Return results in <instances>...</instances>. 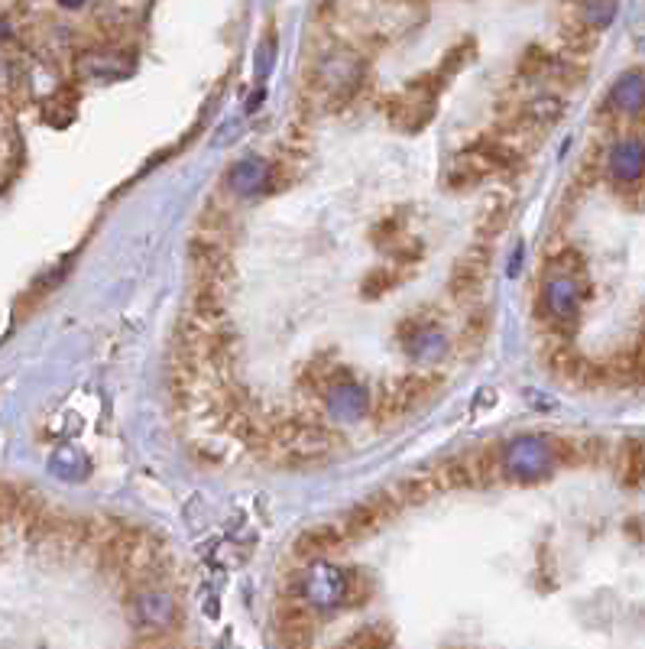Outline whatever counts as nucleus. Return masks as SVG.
<instances>
[{
	"instance_id": "nucleus-1",
	"label": "nucleus",
	"mask_w": 645,
	"mask_h": 649,
	"mask_svg": "<svg viewBox=\"0 0 645 649\" xmlns=\"http://www.w3.org/2000/svg\"><path fill=\"white\" fill-rule=\"evenodd\" d=\"M273 445L282 452V465L302 468L312 461L328 458L341 445V435L328 429L325 422H282L273 432Z\"/></svg>"
},
{
	"instance_id": "nucleus-2",
	"label": "nucleus",
	"mask_w": 645,
	"mask_h": 649,
	"mask_svg": "<svg viewBox=\"0 0 645 649\" xmlns=\"http://www.w3.org/2000/svg\"><path fill=\"white\" fill-rule=\"evenodd\" d=\"M445 387V377L441 374H409L396 383H389L386 393L380 396V406H376V419L380 422H399L406 419L409 413H415L425 400H432V396Z\"/></svg>"
},
{
	"instance_id": "nucleus-3",
	"label": "nucleus",
	"mask_w": 645,
	"mask_h": 649,
	"mask_svg": "<svg viewBox=\"0 0 645 649\" xmlns=\"http://www.w3.org/2000/svg\"><path fill=\"white\" fill-rule=\"evenodd\" d=\"M399 510H402V503L396 500L393 490L386 487V490H380V494L367 497L364 503H357L354 510H347V516L341 520L344 536L354 542V539L380 533V529L393 520V516H399Z\"/></svg>"
},
{
	"instance_id": "nucleus-4",
	"label": "nucleus",
	"mask_w": 645,
	"mask_h": 649,
	"mask_svg": "<svg viewBox=\"0 0 645 649\" xmlns=\"http://www.w3.org/2000/svg\"><path fill=\"white\" fill-rule=\"evenodd\" d=\"M318 617L315 607L302 594H286L276 604V630H279V643L282 646H308L315 637Z\"/></svg>"
},
{
	"instance_id": "nucleus-5",
	"label": "nucleus",
	"mask_w": 645,
	"mask_h": 649,
	"mask_svg": "<svg viewBox=\"0 0 645 649\" xmlns=\"http://www.w3.org/2000/svg\"><path fill=\"white\" fill-rule=\"evenodd\" d=\"M490 260L493 254H490L487 241H480L454 263V270H451V299L454 302H474L480 296V289L490 276Z\"/></svg>"
},
{
	"instance_id": "nucleus-6",
	"label": "nucleus",
	"mask_w": 645,
	"mask_h": 649,
	"mask_svg": "<svg viewBox=\"0 0 645 649\" xmlns=\"http://www.w3.org/2000/svg\"><path fill=\"white\" fill-rule=\"evenodd\" d=\"M137 617L146 630H176L179 624V607L166 591L156 588H137Z\"/></svg>"
},
{
	"instance_id": "nucleus-7",
	"label": "nucleus",
	"mask_w": 645,
	"mask_h": 649,
	"mask_svg": "<svg viewBox=\"0 0 645 649\" xmlns=\"http://www.w3.org/2000/svg\"><path fill=\"white\" fill-rule=\"evenodd\" d=\"M347 542H351V539L344 536L341 523H318L312 529H305V533L295 539L292 549H295V559L312 562V559H325L328 552L347 546Z\"/></svg>"
},
{
	"instance_id": "nucleus-8",
	"label": "nucleus",
	"mask_w": 645,
	"mask_h": 649,
	"mask_svg": "<svg viewBox=\"0 0 645 649\" xmlns=\"http://www.w3.org/2000/svg\"><path fill=\"white\" fill-rule=\"evenodd\" d=\"M389 490H393L402 507H419V503H428L432 497H438L445 487H441L438 471H422V474H409V478L396 481Z\"/></svg>"
},
{
	"instance_id": "nucleus-9",
	"label": "nucleus",
	"mask_w": 645,
	"mask_h": 649,
	"mask_svg": "<svg viewBox=\"0 0 645 649\" xmlns=\"http://www.w3.org/2000/svg\"><path fill=\"white\" fill-rule=\"evenodd\" d=\"M373 591V581L367 578V572H347L341 575V591L338 598L347 601V607H360Z\"/></svg>"
},
{
	"instance_id": "nucleus-10",
	"label": "nucleus",
	"mask_w": 645,
	"mask_h": 649,
	"mask_svg": "<svg viewBox=\"0 0 645 649\" xmlns=\"http://www.w3.org/2000/svg\"><path fill=\"white\" fill-rule=\"evenodd\" d=\"M623 484L626 487H639L642 484V445L639 442H629L626 448H623Z\"/></svg>"
},
{
	"instance_id": "nucleus-11",
	"label": "nucleus",
	"mask_w": 645,
	"mask_h": 649,
	"mask_svg": "<svg viewBox=\"0 0 645 649\" xmlns=\"http://www.w3.org/2000/svg\"><path fill=\"white\" fill-rule=\"evenodd\" d=\"M487 328H490V319H487V312H477V315H470V322L464 325V335H461V348L467 351H474L483 344V338H487Z\"/></svg>"
},
{
	"instance_id": "nucleus-12",
	"label": "nucleus",
	"mask_w": 645,
	"mask_h": 649,
	"mask_svg": "<svg viewBox=\"0 0 645 649\" xmlns=\"http://www.w3.org/2000/svg\"><path fill=\"white\" fill-rule=\"evenodd\" d=\"M506 218H509V205H490L487 211H483V218H480V224H477V234L480 237H496L503 231V224H506Z\"/></svg>"
},
{
	"instance_id": "nucleus-13",
	"label": "nucleus",
	"mask_w": 645,
	"mask_h": 649,
	"mask_svg": "<svg viewBox=\"0 0 645 649\" xmlns=\"http://www.w3.org/2000/svg\"><path fill=\"white\" fill-rule=\"evenodd\" d=\"M616 13V0H587L584 4V20L594 26H607Z\"/></svg>"
},
{
	"instance_id": "nucleus-14",
	"label": "nucleus",
	"mask_w": 645,
	"mask_h": 649,
	"mask_svg": "<svg viewBox=\"0 0 645 649\" xmlns=\"http://www.w3.org/2000/svg\"><path fill=\"white\" fill-rule=\"evenodd\" d=\"M386 289H393V273H389L386 267L380 270H373L367 280H364V296L367 299H376V296H383Z\"/></svg>"
},
{
	"instance_id": "nucleus-15",
	"label": "nucleus",
	"mask_w": 645,
	"mask_h": 649,
	"mask_svg": "<svg viewBox=\"0 0 645 649\" xmlns=\"http://www.w3.org/2000/svg\"><path fill=\"white\" fill-rule=\"evenodd\" d=\"M389 643H393V637H389V633H376V627L364 630L360 637L351 640V646H389Z\"/></svg>"
},
{
	"instance_id": "nucleus-16",
	"label": "nucleus",
	"mask_w": 645,
	"mask_h": 649,
	"mask_svg": "<svg viewBox=\"0 0 645 649\" xmlns=\"http://www.w3.org/2000/svg\"><path fill=\"white\" fill-rule=\"evenodd\" d=\"M59 4H62V7H82L85 0H59Z\"/></svg>"
},
{
	"instance_id": "nucleus-17",
	"label": "nucleus",
	"mask_w": 645,
	"mask_h": 649,
	"mask_svg": "<svg viewBox=\"0 0 645 649\" xmlns=\"http://www.w3.org/2000/svg\"><path fill=\"white\" fill-rule=\"evenodd\" d=\"M0 36H7V26L4 23H0Z\"/></svg>"
}]
</instances>
